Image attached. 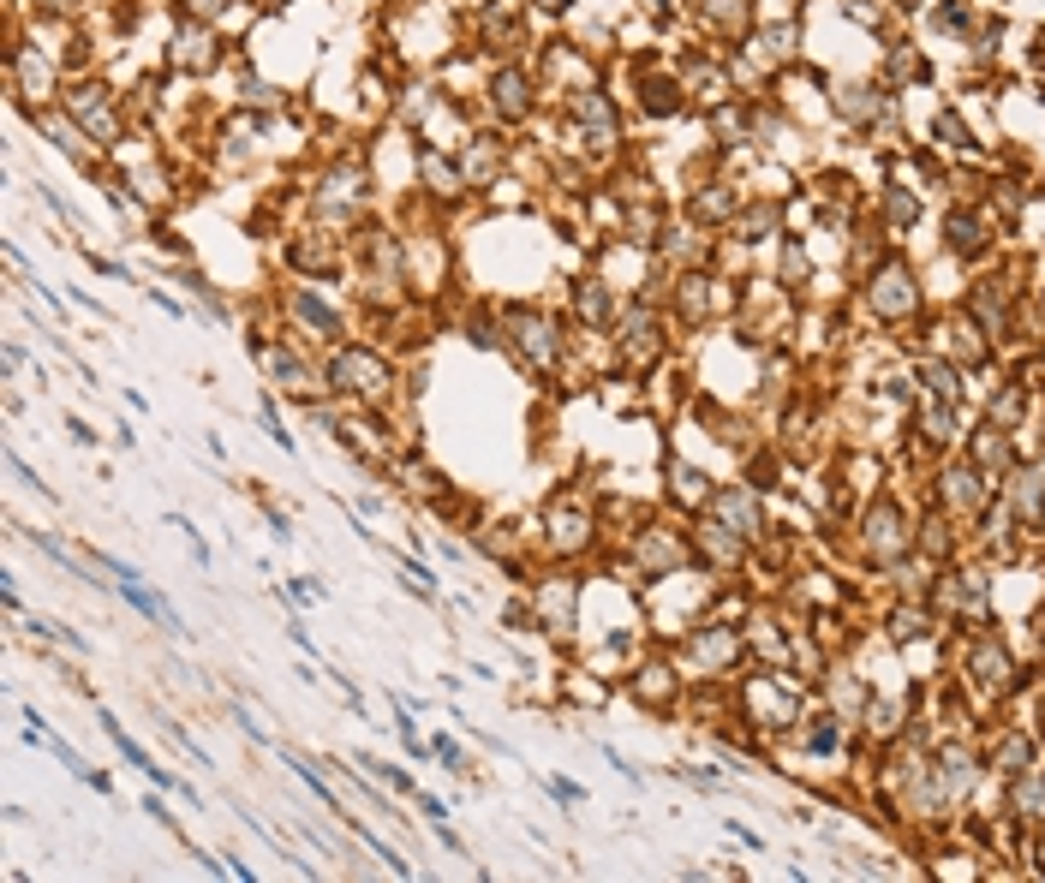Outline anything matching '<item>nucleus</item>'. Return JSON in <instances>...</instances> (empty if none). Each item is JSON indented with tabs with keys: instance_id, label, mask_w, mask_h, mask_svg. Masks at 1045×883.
<instances>
[{
	"instance_id": "1",
	"label": "nucleus",
	"mask_w": 1045,
	"mask_h": 883,
	"mask_svg": "<svg viewBox=\"0 0 1045 883\" xmlns=\"http://www.w3.org/2000/svg\"><path fill=\"white\" fill-rule=\"evenodd\" d=\"M335 382H341V388L371 394V388H383V382H389V371H383L376 358H365V353H341L335 358Z\"/></svg>"
},
{
	"instance_id": "2",
	"label": "nucleus",
	"mask_w": 1045,
	"mask_h": 883,
	"mask_svg": "<svg viewBox=\"0 0 1045 883\" xmlns=\"http://www.w3.org/2000/svg\"><path fill=\"white\" fill-rule=\"evenodd\" d=\"M902 537H908V531L896 526V513H890V508H878V513H872V526H867V550L878 555V561H890V555L902 550Z\"/></svg>"
},
{
	"instance_id": "3",
	"label": "nucleus",
	"mask_w": 1045,
	"mask_h": 883,
	"mask_svg": "<svg viewBox=\"0 0 1045 883\" xmlns=\"http://www.w3.org/2000/svg\"><path fill=\"white\" fill-rule=\"evenodd\" d=\"M717 513H723V519H729L741 537H753V531H759V508H753V495H741V490L717 495Z\"/></svg>"
},
{
	"instance_id": "4",
	"label": "nucleus",
	"mask_w": 1045,
	"mask_h": 883,
	"mask_svg": "<svg viewBox=\"0 0 1045 883\" xmlns=\"http://www.w3.org/2000/svg\"><path fill=\"white\" fill-rule=\"evenodd\" d=\"M872 298H878V311H890V316H896V311H908V305H914V281L890 269V275L878 281V293H872Z\"/></svg>"
},
{
	"instance_id": "5",
	"label": "nucleus",
	"mask_w": 1045,
	"mask_h": 883,
	"mask_svg": "<svg viewBox=\"0 0 1045 883\" xmlns=\"http://www.w3.org/2000/svg\"><path fill=\"white\" fill-rule=\"evenodd\" d=\"M974 675L986 681V687H1004L1009 681V657H1004V645H980L974 650Z\"/></svg>"
},
{
	"instance_id": "6",
	"label": "nucleus",
	"mask_w": 1045,
	"mask_h": 883,
	"mask_svg": "<svg viewBox=\"0 0 1045 883\" xmlns=\"http://www.w3.org/2000/svg\"><path fill=\"white\" fill-rule=\"evenodd\" d=\"M496 102H502V114H520V108H526V84L514 78V72H502V78H496Z\"/></svg>"
},
{
	"instance_id": "7",
	"label": "nucleus",
	"mask_w": 1045,
	"mask_h": 883,
	"mask_svg": "<svg viewBox=\"0 0 1045 883\" xmlns=\"http://www.w3.org/2000/svg\"><path fill=\"white\" fill-rule=\"evenodd\" d=\"M967 776H974V770H967V752H944V788L950 794H962Z\"/></svg>"
},
{
	"instance_id": "8",
	"label": "nucleus",
	"mask_w": 1045,
	"mask_h": 883,
	"mask_svg": "<svg viewBox=\"0 0 1045 883\" xmlns=\"http://www.w3.org/2000/svg\"><path fill=\"white\" fill-rule=\"evenodd\" d=\"M1004 770L1016 776V770H1027V740H1004Z\"/></svg>"
},
{
	"instance_id": "9",
	"label": "nucleus",
	"mask_w": 1045,
	"mask_h": 883,
	"mask_svg": "<svg viewBox=\"0 0 1045 883\" xmlns=\"http://www.w3.org/2000/svg\"><path fill=\"white\" fill-rule=\"evenodd\" d=\"M950 233H956V251H974V245H980V239H974L980 233L974 221H950Z\"/></svg>"
}]
</instances>
